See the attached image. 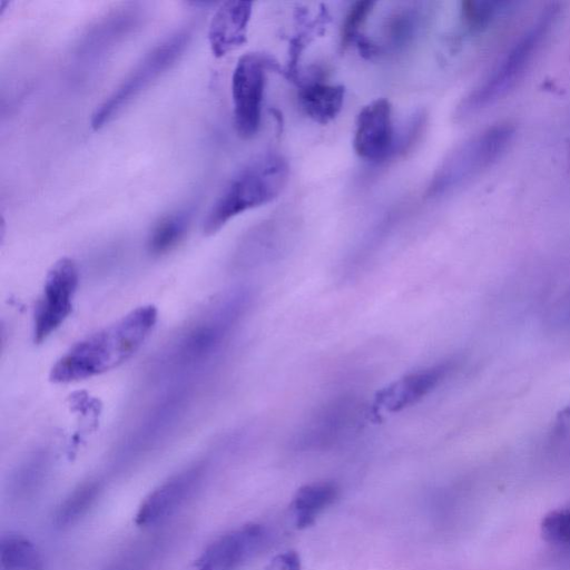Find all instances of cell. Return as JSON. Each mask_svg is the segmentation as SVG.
<instances>
[{"mask_svg": "<svg viewBox=\"0 0 570 570\" xmlns=\"http://www.w3.org/2000/svg\"><path fill=\"white\" fill-rule=\"evenodd\" d=\"M451 368V363L443 362L397 379L376 393L372 414H393L416 404L443 382Z\"/></svg>", "mask_w": 570, "mask_h": 570, "instance_id": "30bf717a", "label": "cell"}, {"mask_svg": "<svg viewBox=\"0 0 570 570\" xmlns=\"http://www.w3.org/2000/svg\"><path fill=\"white\" fill-rule=\"evenodd\" d=\"M541 529L544 538L550 542L570 544V508L546 515Z\"/></svg>", "mask_w": 570, "mask_h": 570, "instance_id": "603a6c76", "label": "cell"}, {"mask_svg": "<svg viewBox=\"0 0 570 570\" xmlns=\"http://www.w3.org/2000/svg\"><path fill=\"white\" fill-rule=\"evenodd\" d=\"M514 135L512 122L499 121L459 144L435 170L428 196H444L480 176L504 155Z\"/></svg>", "mask_w": 570, "mask_h": 570, "instance_id": "5b68a950", "label": "cell"}, {"mask_svg": "<svg viewBox=\"0 0 570 570\" xmlns=\"http://www.w3.org/2000/svg\"><path fill=\"white\" fill-rule=\"evenodd\" d=\"M276 570H302L301 559L297 552L286 551L275 559Z\"/></svg>", "mask_w": 570, "mask_h": 570, "instance_id": "d4e9b609", "label": "cell"}, {"mask_svg": "<svg viewBox=\"0 0 570 570\" xmlns=\"http://www.w3.org/2000/svg\"><path fill=\"white\" fill-rule=\"evenodd\" d=\"M252 11L250 1H225L218 6L207 32L215 57H223L246 42Z\"/></svg>", "mask_w": 570, "mask_h": 570, "instance_id": "5bb4252c", "label": "cell"}, {"mask_svg": "<svg viewBox=\"0 0 570 570\" xmlns=\"http://www.w3.org/2000/svg\"><path fill=\"white\" fill-rule=\"evenodd\" d=\"M561 4L549 3L509 47L507 52L460 101L455 118L464 120L508 96L523 78L560 14Z\"/></svg>", "mask_w": 570, "mask_h": 570, "instance_id": "3957f363", "label": "cell"}, {"mask_svg": "<svg viewBox=\"0 0 570 570\" xmlns=\"http://www.w3.org/2000/svg\"><path fill=\"white\" fill-rule=\"evenodd\" d=\"M345 89L341 85L312 82L298 92V102L307 117L326 125L341 112Z\"/></svg>", "mask_w": 570, "mask_h": 570, "instance_id": "9a60e30c", "label": "cell"}, {"mask_svg": "<svg viewBox=\"0 0 570 570\" xmlns=\"http://www.w3.org/2000/svg\"><path fill=\"white\" fill-rule=\"evenodd\" d=\"M203 473L202 465H194L161 483L142 501L136 514V523L151 527L171 517L193 495Z\"/></svg>", "mask_w": 570, "mask_h": 570, "instance_id": "4fadbf2b", "label": "cell"}, {"mask_svg": "<svg viewBox=\"0 0 570 570\" xmlns=\"http://www.w3.org/2000/svg\"><path fill=\"white\" fill-rule=\"evenodd\" d=\"M3 570H42L43 559L37 547L20 535H8L0 547Z\"/></svg>", "mask_w": 570, "mask_h": 570, "instance_id": "d6986e66", "label": "cell"}, {"mask_svg": "<svg viewBox=\"0 0 570 570\" xmlns=\"http://www.w3.org/2000/svg\"><path fill=\"white\" fill-rule=\"evenodd\" d=\"M394 131L389 100L377 98L364 106L356 118L353 148L366 160L385 159L392 151Z\"/></svg>", "mask_w": 570, "mask_h": 570, "instance_id": "7c38bea8", "label": "cell"}, {"mask_svg": "<svg viewBox=\"0 0 570 570\" xmlns=\"http://www.w3.org/2000/svg\"><path fill=\"white\" fill-rule=\"evenodd\" d=\"M79 272L73 259L62 257L49 269L33 312V340L46 341L62 325L72 309Z\"/></svg>", "mask_w": 570, "mask_h": 570, "instance_id": "ba28073f", "label": "cell"}, {"mask_svg": "<svg viewBox=\"0 0 570 570\" xmlns=\"http://www.w3.org/2000/svg\"><path fill=\"white\" fill-rule=\"evenodd\" d=\"M267 533L261 524H246L210 543L197 560V570H238L265 544Z\"/></svg>", "mask_w": 570, "mask_h": 570, "instance_id": "8fae6325", "label": "cell"}, {"mask_svg": "<svg viewBox=\"0 0 570 570\" xmlns=\"http://www.w3.org/2000/svg\"><path fill=\"white\" fill-rule=\"evenodd\" d=\"M100 488L97 482H87L76 489L58 508L56 523L65 527L78 521L95 503Z\"/></svg>", "mask_w": 570, "mask_h": 570, "instance_id": "ffe728a7", "label": "cell"}, {"mask_svg": "<svg viewBox=\"0 0 570 570\" xmlns=\"http://www.w3.org/2000/svg\"><path fill=\"white\" fill-rule=\"evenodd\" d=\"M364 414L362 404L344 396L322 406L303 426L298 443L303 448L320 449L340 442L354 432Z\"/></svg>", "mask_w": 570, "mask_h": 570, "instance_id": "9c48e42d", "label": "cell"}, {"mask_svg": "<svg viewBox=\"0 0 570 570\" xmlns=\"http://www.w3.org/2000/svg\"><path fill=\"white\" fill-rule=\"evenodd\" d=\"M289 176L287 161L279 155H264L238 170L209 207L204 220L205 235L217 233L235 216L275 199Z\"/></svg>", "mask_w": 570, "mask_h": 570, "instance_id": "277c9868", "label": "cell"}, {"mask_svg": "<svg viewBox=\"0 0 570 570\" xmlns=\"http://www.w3.org/2000/svg\"><path fill=\"white\" fill-rule=\"evenodd\" d=\"M190 37L188 29L177 30L145 53L126 78L97 106L91 115V127L100 129L170 69L186 50Z\"/></svg>", "mask_w": 570, "mask_h": 570, "instance_id": "8992f818", "label": "cell"}, {"mask_svg": "<svg viewBox=\"0 0 570 570\" xmlns=\"http://www.w3.org/2000/svg\"><path fill=\"white\" fill-rule=\"evenodd\" d=\"M518 2L508 0H464L460 3V19L470 36L487 32L514 11Z\"/></svg>", "mask_w": 570, "mask_h": 570, "instance_id": "e0dca14e", "label": "cell"}, {"mask_svg": "<svg viewBox=\"0 0 570 570\" xmlns=\"http://www.w3.org/2000/svg\"><path fill=\"white\" fill-rule=\"evenodd\" d=\"M337 494V487L328 481L301 487L292 501L296 527L305 529L314 524L317 515L335 501Z\"/></svg>", "mask_w": 570, "mask_h": 570, "instance_id": "2e32d148", "label": "cell"}, {"mask_svg": "<svg viewBox=\"0 0 570 570\" xmlns=\"http://www.w3.org/2000/svg\"><path fill=\"white\" fill-rule=\"evenodd\" d=\"M190 218V209L177 210L161 217L148 235V252L160 256L175 248L187 233Z\"/></svg>", "mask_w": 570, "mask_h": 570, "instance_id": "ac0fdd59", "label": "cell"}, {"mask_svg": "<svg viewBox=\"0 0 570 570\" xmlns=\"http://www.w3.org/2000/svg\"><path fill=\"white\" fill-rule=\"evenodd\" d=\"M43 458H33L17 474V489L23 493L37 487L42 479L45 465Z\"/></svg>", "mask_w": 570, "mask_h": 570, "instance_id": "cb8c5ba5", "label": "cell"}, {"mask_svg": "<svg viewBox=\"0 0 570 570\" xmlns=\"http://www.w3.org/2000/svg\"><path fill=\"white\" fill-rule=\"evenodd\" d=\"M249 298L244 289L229 293L179 333L157 360L158 380L176 382L209 364L224 348Z\"/></svg>", "mask_w": 570, "mask_h": 570, "instance_id": "7a4b0ae2", "label": "cell"}, {"mask_svg": "<svg viewBox=\"0 0 570 570\" xmlns=\"http://www.w3.org/2000/svg\"><path fill=\"white\" fill-rule=\"evenodd\" d=\"M154 305L139 306L73 344L52 366L50 380L70 383L118 367L144 344L157 322Z\"/></svg>", "mask_w": 570, "mask_h": 570, "instance_id": "6da1fadb", "label": "cell"}, {"mask_svg": "<svg viewBox=\"0 0 570 570\" xmlns=\"http://www.w3.org/2000/svg\"><path fill=\"white\" fill-rule=\"evenodd\" d=\"M375 2L357 1L348 10L341 30V46L348 47L354 41H358L361 29L373 11Z\"/></svg>", "mask_w": 570, "mask_h": 570, "instance_id": "7402d4cb", "label": "cell"}, {"mask_svg": "<svg viewBox=\"0 0 570 570\" xmlns=\"http://www.w3.org/2000/svg\"><path fill=\"white\" fill-rule=\"evenodd\" d=\"M420 17L413 8L393 12L386 22L385 33L393 47L403 48L412 42L419 28Z\"/></svg>", "mask_w": 570, "mask_h": 570, "instance_id": "44dd1931", "label": "cell"}, {"mask_svg": "<svg viewBox=\"0 0 570 570\" xmlns=\"http://www.w3.org/2000/svg\"><path fill=\"white\" fill-rule=\"evenodd\" d=\"M276 68L267 55L247 52L243 55L232 76L234 126L243 139L253 138L261 126L266 73Z\"/></svg>", "mask_w": 570, "mask_h": 570, "instance_id": "52a82bcc", "label": "cell"}]
</instances>
